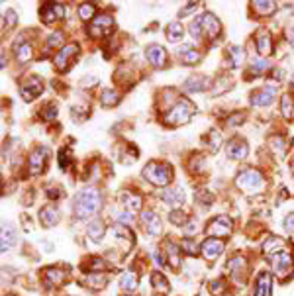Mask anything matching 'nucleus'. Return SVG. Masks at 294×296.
I'll return each mask as SVG.
<instances>
[{
    "instance_id": "f257e3e1",
    "label": "nucleus",
    "mask_w": 294,
    "mask_h": 296,
    "mask_svg": "<svg viewBox=\"0 0 294 296\" xmlns=\"http://www.w3.org/2000/svg\"><path fill=\"white\" fill-rule=\"evenodd\" d=\"M100 208H102V194L96 188H85L76 192L73 198V214L79 220L94 218Z\"/></svg>"
},
{
    "instance_id": "f03ea898",
    "label": "nucleus",
    "mask_w": 294,
    "mask_h": 296,
    "mask_svg": "<svg viewBox=\"0 0 294 296\" xmlns=\"http://www.w3.org/2000/svg\"><path fill=\"white\" fill-rule=\"evenodd\" d=\"M143 179L155 187H169L173 183V167L169 163H149L143 167Z\"/></svg>"
},
{
    "instance_id": "7ed1b4c3",
    "label": "nucleus",
    "mask_w": 294,
    "mask_h": 296,
    "mask_svg": "<svg viewBox=\"0 0 294 296\" xmlns=\"http://www.w3.org/2000/svg\"><path fill=\"white\" fill-rule=\"evenodd\" d=\"M192 114H194V104H192L190 100L181 98V100H177L173 108L165 114L163 122L167 126H173V128L174 126H185V124L190 122Z\"/></svg>"
},
{
    "instance_id": "20e7f679",
    "label": "nucleus",
    "mask_w": 294,
    "mask_h": 296,
    "mask_svg": "<svg viewBox=\"0 0 294 296\" xmlns=\"http://www.w3.org/2000/svg\"><path fill=\"white\" fill-rule=\"evenodd\" d=\"M238 187L243 190V192H249V194H255V192H263L265 190V176L257 171V169H253V167H247V169H243L240 171V175H238Z\"/></svg>"
},
{
    "instance_id": "39448f33",
    "label": "nucleus",
    "mask_w": 294,
    "mask_h": 296,
    "mask_svg": "<svg viewBox=\"0 0 294 296\" xmlns=\"http://www.w3.org/2000/svg\"><path fill=\"white\" fill-rule=\"evenodd\" d=\"M233 230V224H231V218L226 216V214H220L216 218H212L208 222L206 226V233L210 238H228L229 233Z\"/></svg>"
},
{
    "instance_id": "423d86ee",
    "label": "nucleus",
    "mask_w": 294,
    "mask_h": 296,
    "mask_svg": "<svg viewBox=\"0 0 294 296\" xmlns=\"http://www.w3.org/2000/svg\"><path fill=\"white\" fill-rule=\"evenodd\" d=\"M271 263H272V271L279 279H286L288 274H292L294 269V259L290 253L286 251H279L271 255Z\"/></svg>"
},
{
    "instance_id": "0eeeda50",
    "label": "nucleus",
    "mask_w": 294,
    "mask_h": 296,
    "mask_svg": "<svg viewBox=\"0 0 294 296\" xmlns=\"http://www.w3.org/2000/svg\"><path fill=\"white\" fill-rule=\"evenodd\" d=\"M76 57H79V45H76V44L65 45V47H63L59 53L55 55V59H53L55 69H57L59 73H65Z\"/></svg>"
},
{
    "instance_id": "6e6552de",
    "label": "nucleus",
    "mask_w": 294,
    "mask_h": 296,
    "mask_svg": "<svg viewBox=\"0 0 294 296\" xmlns=\"http://www.w3.org/2000/svg\"><path fill=\"white\" fill-rule=\"evenodd\" d=\"M42 92H44V81L40 77H35V75L28 77L26 81H22V85H20V94L24 96L26 102L35 100Z\"/></svg>"
},
{
    "instance_id": "1a4fd4ad",
    "label": "nucleus",
    "mask_w": 294,
    "mask_h": 296,
    "mask_svg": "<svg viewBox=\"0 0 294 296\" xmlns=\"http://www.w3.org/2000/svg\"><path fill=\"white\" fill-rule=\"evenodd\" d=\"M88 32H90V35H94V37L110 35V33L114 32V18L108 16V14H100V16H96V18L90 22Z\"/></svg>"
},
{
    "instance_id": "9d476101",
    "label": "nucleus",
    "mask_w": 294,
    "mask_h": 296,
    "mask_svg": "<svg viewBox=\"0 0 294 296\" xmlns=\"http://www.w3.org/2000/svg\"><path fill=\"white\" fill-rule=\"evenodd\" d=\"M40 16L44 24H53L65 18V6L61 2H45L40 10Z\"/></svg>"
},
{
    "instance_id": "9b49d317",
    "label": "nucleus",
    "mask_w": 294,
    "mask_h": 296,
    "mask_svg": "<svg viewBox=\"0 0 294 296\" xmlns=\"http://www.w3.org/2000/svg\"><path fill=\"white\" fill-rule=\"evenodd\" d=\"M198 22H200L202 30H204V35H208L210 40L220 37V33H222V24H220V20L212 14V12L200 14V16H198Z\"/></svg>"
},
{
    "instance_id": "f8f14e48",
    "label": "nucleus",
    "mask_w": 294,
    "mask_h": 296,
    "mask_svg": "<svg viewBox=\"0 0 294 296\" xmlns=\"http://www.w3.org/2000/svg\"><path fill=\"white\" fill-rule=\"evenodd\" d=\"M247 153H249V147H247L245 140H241V137H233L226 145V155L231 161H243Z\"/></svg>"
},
{
    "instance_id": "ddd939ff",
    "label": "nucleus",
    "mask_w": 294,
    "mask_h": 296,
    "mask_svg": "<svg viewBox=\"0 0 294 296\" xmlns=\"http://www.w3.org/2000/svg\"><path fill=\"white\" fill-rule=\"evenodd\" d=\"M142 222L143 228L149 235H161V230H163V222L159 218V214L155 210H143L142 212Z\"/></svg>"
},
{
    "instance_id": "4468645a",
    "label": "nucleus",
    "mask_w": 294,
    "mask_h": 296,
    "mask_svg": "<svg viewBox=\"0 0 294 296\" xmlns=\"http://www.w3.org/2000/svg\"><path fill=\"white\" fill-rule=\"evenodd\" d=\"M145 57L155 69H163L167 65V51L159 44H151L145 47Z\"/></svg>"
},
{
    "instance_id": "2eb2a0df",
    "label": "nucleus",
    "mask_w": 294,
    "mask_h": 296,
    "mask_svg": "<svg viewBox=\"0 0 294 296\" xmlns=\"http://www.w3.org/2000/svg\"><path fill=\"white\" fill-rule=\"evenodd\" d=\"M47 155H49V149L47 147H35L30 155V173L32 175H40L45 169V163H47Z\"/></svg>"
},
{
    "instance_id": "dca6fc26",
    "label": "nucleus",
    "mask_w": 294,
    "mask_h": 296,
    "mask_svg": "<svg viewBox=\"0 0 294 296\" xmlns=\"http://www.w3.org/2000/svg\"><path fill=\"white\" fill-rule=\"evenodd\" d=\"M275 96H277V88L275 87H263L251 94V104L257 106V108H263V106L272 104Z\"/></svg>"
},
{
    "instance_id": "f3484780",
    "label": "nucleus",
    "mask_w": 294,
    "mask_h": 296,
    "mask_svg": "<svg viewBox=\"0 0 294 296\" xmlns=\"http://www.w3.org/2000/svg\"><path fill=\"white\" fill-rule=\"evenodd\" d=\"M224 242L222 240H218V238H210V240H206V242L202 243V247H200V251H202V255L206 257L208 261H214V259H218L220 255L224 253Z\"/></svg>"
},
{
    "instance_id": "a211bd4d",
    "label": "nucleus",
    "mask_w": 294,
    "mask_h": 296,
    "mask_svg": "<svg viewBox=\"0 0 294 296\" xmlns=\"http://www.w3.org/2000/svg\"><path fill=\"white\" fill-rule=\"evenodd\" d=\"M255 45H257V53L261 57L272 53V35L267 30H259L255 33Z\"/></svg>"
},
{
    "instance_id": "6ab92c4d",
    "label": "nucleus",
    "mask_w": 294,
    "mask_h": 296,
    "mask_svg": "<svg viewBox=\"0 0 294 296\" xmlns=\"http://www.w3.org/2000/svg\"><path fill=\"white\" fill-rule=\"evenodd\" d=\"M208 87H212V81L206 75H192V77L186 78L185 90L186 92H204Z\"/></svg>"
},
{
    "instance_id": "aec40b11",
    "label": "nucleus",
    "mask_w": 294,
    "mask_h": 296,
    "mask_svg": "<svg viewBox=\"0 0 294 296\" xmlns=\"http://www.w3.org/2000/svg\"><path fill=\"white\" fill-rule=\"evenodd\" d=\"M272 294V274L265 271L255 281V294L253 296H271Z\"/></svg>"
},
{
    "instance_id": "412c9836",
    "label": "nucleus",
    "mask_w": 294,
    "mask_h": 296,
    "mask_svg": "<svg viewBox=\"0 0 294 296\" xmlns=\"http://www.w3.org/2000/svg\"><path fill=\"white\" fill-rule=\"evenodd\" d=\"M0 249L2 253H6L8 249L14 247V243H16V228L12 226V224H2V235H0Z\"/></svg>"
},
{
    "instance_id": "4be33fe9",
    "label": "nucleus",
    "mask_w": 294,
    "mask_h": 296,
    "mask_svg": "<svg viewBox=\"0 0 294 296\" xmlns=\"http://www.w3.org/2000/svg\"><path fill=\"white\" fill-rule=\"evenodd\" d=\"M226 59H228L229 69H240V67L243 65V61H245L243 47H240V45H229L228 51H226Z\"/></svg>"
},
{
    "instance_id": "5701e85b",
    "label": "nucleus",
    "mask_w": 294,
    "mask_h": 296,
    "mask_svg": "<svg viewBox=\"0 0 294 296\" xmlns=\"http://www.w3.org/2000/svg\"><path fill=\"white\" fill-rule=\"evenodd\" d=\"M165 204H169V206H181L183 202H185V190L181 187H174V188H165L163 194H161Z\"/></svg>"
},
{
    "instance_id": "b1692460",
    "label": "nucleus",
    "mask_w": 294,
    "mask_h": 296,
    "mask_svg": "<svg viewBox=\"0 0 294 296\" xmlns=\"http://www.w3.org/2000/svg\"><path fill=\"white\" fill-rule=\"evenodd\" d=\"M179 59H181L183 65H196V63L202 59V53L196 51L192 45H183V47L179 49Z\"/></svg>"
},
{
    "instance_id": "393cba45",
    "label": "nucleus",
    "mask_w": 294,
    "mask_h": 296,
    "mask_svg": "<svg viewBox=\"0 0 294 296\" xmlns=\"http://www.w3.org/2000/svg\"><path fill=\"white\" fill-rule=\"evenodd\" d=\"M163 247H165V263L177 271L181 267V249L177 245H173L171 242H167Z\"/></svg>"
},
{
    "instance_id": "a878e982",
    "label": "nucleus",
    "mask_w": 294,
    "mask_h": 296,
    "mask_svg": "<svg viewBox=\"0 0 294 296\" xmlns=\"http://www.w3.org/2000/svg\"><path fill=\"white\" fill-rule=\"evenodd\" d=\"M40 222L44 228H53L59 224V212L53 206H44L40 210Z\"/></svg>"
},
{
    "instance_id": "bb28decb",
    "label": "nucleus",
    "mask_w": 294,
    "mask_h": 296,
    "mask_svg": "<svg viewBox=\"0 0 294 296\" xmlns=\"http://www.w3.org/2000/svg\"><path fill=\"white\" fill-rule=\"evenodd\" d=\"M104 233H106V226H104V222H102L100 218H94L87 226V235L92 240V242L98 243L102 238H104Z\"/></svg>"
},
{
    "instance_id": "cd10ccee",
    "label": "nucleus",
    "mask_w": 294,
    "mask_h": 296,
    "mask_svg": "<svg viewBox=\"0 0 294 296\" xmlns=\"http://www.w3.org/2000/svg\"><path fill=\"white\" fill-rule=\"evenodd\" d=\"M233 87V83H231V78H228L226 75H220L216 81H212V87H210V94L212 96H220V94H224V92H228L229 88Z\"/></svg>"
},
{
    "instance_id": "c85d7f7f",
    "label": "nucleus",
    "mask_w": 294,
    "mask_h": 296,
    "mask_svg": "<svg viewBox=\"0 0 294 296\" xmlns=\"http://www.w3.org/2000/svg\"><path fill=\"white\" fill-rule=\"evenodd\" d=\"M185 37V26L181 22H171L167 26V40L171 44H179Z\"/></svg>"
},
{
    "instance_id": "c756f323",
    "label": "nucleus",
    "mask_w": 294,
    "mask_h": 296,
    "mask_svg": "<svg viewBox=\"0 0 294 296\" xmlns=\"http://www.w3.org/2000/svg\"><path fill=\"white\" fill-rule=\"evenodd\" d=\"M14 53H16V57H18V61L20 63H28L30 59H32V45L28 44V42H18V44L14 45Z\"/></svg>"
},
{
    "instance_id": "7c9ffc66",
    "label": "nucleus",
    "mask_w": 294,
    "mask_h": 296,
    "mask_svg": "<svg viewBox=\"0 0 294 296\" xmlns=\"http://www.w3.org/2000/svg\"><path fill=\"white\" fill-rule=\"evenodd\" d=\"M118 102H120V94H118L114 88H102V92H100V104H102V106L112 108V106H116Z\"/></svg>"
},
{
    "instance_id": "2f4dec72",
    "label": "nucleus",
    "mask_w": 294,
    "mask_h": 296,
    "mask_svg": "<svg viewBox=\"0 0 294 296\" xmlns=\"http://www.w3.org/2000/svg\"><path fill=\"white\" fill-rule=\"evenodd\" d=\"M85 285H88L90 288H94V290H100V288H104L106 286V283H108V277L102 273H90L87 274L85 279Z\"/></svg>"
},
{
    "instance_id": "473e14b6",
    "label": "nucleus",
    "mask_w": 294,
    "mask_h": 296,
    "mask_svg": "<svg viewBox=\"0 0 294 296\" xmlns=\"http://www.w3.org/2000/svg\"><path fill=\"white\" fill-rule=\"evenodd\" d=\"M269 61L265 59V57H255L253 61H251L249 65V77H257V75H263V73H267L269 71Z\"/></svg>"
},
{
    "instance_id": "72a5a7b5",
    "label": "nucleus",
    "mask_w": 294,
    "mask_h": 296,
    "mask_svg": "<svg viewBox=\"0 0 294 296\" xmlns=\"http://www.w3.org/2000/svg\"><path fill=\"white\" fill-rule=\"evenodd\" d=\"M283 247H284V243L281 238H269L267 242L263 243V253L271 257V255H275V253L283 251Z\"/></svg>"
},
{
    "instance_id": "f704fd0d",
    "label": "nucleus",
    "mask_w": 294,
    "mask_h": 296,
    "mask_svg": "<svg viewBox=\"0 0 294 296\" xmlns=\"http://www.w3.org/2000/svg\"><path fill=\"white\" fill-rule=\"evenodd\" d=\"M124 206L130 212H135V210H140L143 206V198L140 194H133V192H126L124 194Z\"/></svg>"
},
{
    "instance_id": "c9c22d12",
    "label": "nucleus",
    "mask_w": 294,
    "mask_h": 296,
    "mask_svg": "<svg viewBox=\"0 0 294 296\" xmlns=\"http://www.w3.org/2000/svg\"><path fill=\"white\" fill-rule=\"evenodd\" d=\"M169 222L174 224V226H181V228H186V224H190V222H188V214L181 208H174L173 212L169 214Z\"/></svg>"
},
{
    "instance_id": "e433bc0d",
    "label": "nucleus",
    "mask_w": 294,
    "mask_h": 296,
    "mask_svg": "<svg viewBox=\"0 0 294 296\" xmlns=\"http://www.w3.org/2000/svg\"><path fill=\"white\" fill-rule=\"evenodd\" d=\"M120 286L128 292H133L138 288V274L135 273H124L120 277Z\"/></svg>"
},
{
    "instance_id": "4c0bfd02",
    "label": "nucleus",
    "mask_w": 294,
    "mask_h": 296,
    "mask_svg": "<svg viewBox=\"0 0 294 296\" xmlns=\"http://www.w3.org/2000/svg\"><path fill=\"white\" fill-rule=\"evenodd\" d=\"M251 4L257 10V14H261V16H269V14L277 10V4L271 2V0H259V2H251Z\"/></svg>"
},
{
    "instance_id": "58836bf2",
    "label": "nucleus",
    "mask_w": 294,
    "mask_h": 296,
    "mask_svg": "<svg viewBox=\"0 0 294 296\" xmlns=\"http://www.w3.org/2000/svg\"><path fill=\"white\" fill-rule=\"evenodd\" d=\"M245 267H247V263H245V259L241 257V255H236V257H231L228 261V269L231 274H240L245 271Z\"/></svg>"
},
{
    "instance_id": "ea45409f",
    "label": "nucleus",
    "mask_w": 294,
    "mask_h": 296,
    "mask_svg": "<svg viewBox=\"0 0 294 296\" xmlns=\"http://www.w3.org/2000/svg\"><path fill=\"white\" fill-rule=\"evenodd\" d=\"M151 283L153 286L157 288V290H161V292H167L169 290V281L163 277V273H159V271H155V273L151 274Z\"/></svg>"
},
{
    "instance_id": "a19ab883",
    "label": "nucleus",
    "mask_w": 294,
    "mask_h": 296,
    "mask_svg": "<svg viewBox=\"0 0 294 296\" xmlns=\"http://www.w3.org/2000/svg\"><path fill=\"white\" fill-rule=\"evenodd\" d=\"M114 218H116V222L120 224V226H131L133 224V212H130V210H122V212H114Z\"/></svg>"
},
{
    "instance_id": "79ce46f5",
    "label": "nucleus",
    "mask_w": 294,
    "mask_h": 296,
    "mask_svg": "<svg viewBox=\"0 0 294 296\" xmlns=\"http://www.w3.org/2000/svg\"><path fill=\"white\" fill-rule=\"evenodd\" d=\"M79 16H81V20H92L94 18V4L92 2H85V4H81L79 6Z\"/></svg>"
},
{
    "instance_id": "37998d69",
    "label": "nucleus",
    "mask_w": 294,
    "mask_h": 296,
    "mask_svg": "<svg viewBox=\"0 0 294 296\" xmlns=\"http://www.w3.org/2000/svg\"><path fill=\"white\" fill-rule=\"evenodd\" d=\"M188 32H190V35H192V40H200V37L204 35V30H202V26H200V22H198V18L190 22V26H188Z\"/></svg>"
},
{
    "instance_id": "c03bdc74",
    "label": "nucleus",
    "mask_w": 294,
    "mask_h": 296,
    "mask_svg": "<svg viewBox=\"0 0 294 296\" xmlns=\"http://www.w3.org/2000/svg\"><path fill=\"white\" fill-rule=\"evenodd\" d=\"M47 47H65L63 45V33L61 32H55V33H51L49 37H47Z\"/></svg>"
},
{
    "instance_id": "a18cd8bd",
    "label": "nucleus",
    "mask_w": 294,
    "mask_h": 296,
    "mask_svg": "<svg viewBox=\"0 0 294 296\" xmlns=\"http://www.w3.org/2000/svg\"><path fill=\"white\" fill-rule=\"evenodd\" d=\"M181 249H183L186 255H196V251H198V243H194V240H183Z\"/></svg>"
},
{
    "instance_id": "49530a36",
    "label": "nucleus",
    "mask_w": 294,
    "mask_h": 296,
    "mask_svg": "<svg viewBox=\"0 0 294 296\" xmlns=\"http://www.w3.org/2000/svg\"><path fill=\"white\" fill-rule=\"evenodd\" d=\"M47 277H49V281L55 283V285H61L63 283V279H65V273L63 271H57V269H49L47 271Z\"/></svg>"
},
{
    "instance_id": "de8ad7c7",
    "label": "nucleus",
    "mask_w": 294,
    "mask_h": 296,
    "mask_svg": "<svg viewBox=\"0 0 294 296\" xmlns=\"http://www.w3.org/2000/svg\"><path fill=\"white\" fill-rule=\"evenodd\" d=\"M283 114L286 118L292 114V96L290 94H284L283 96Z\"/></svg>"
},
{
    "instance_id": "09e8293b",
    "label": "nucleus",
    "mask_w": 294,
    "mask_h": 296,
    "mask_svg": "<svg viewBox=\"0 0 294 296\" xmlns=\"http://www.w3.org/2000/svg\"><path fill=\"white\" fill-rule=\"evenodd\" d=\"M57 118V106H55V102L51 104H47L44 110V120H55Z\"/></svg>"
},
{
    "instance_id": "8fccbe9b",
    "label": "nucleus",
    "mask_w": 294,
    "mask_h": 296,
    "mask_svg": "<svg viewBox=\"0 0 294 296\" xmlns=\"http://www.w3.org/2000/svg\"><path fill=\"white\" fill-rule=\"evenodd\" d=\"M16 18H18V16H16V12L10 8V10L4 14V26H8V28H14V26H16Z\"/></svg>"
},
{
    "instance_id": "3c124183",
    "label": "nucleus",
    "mask_w": 294,
    "mask_h": 296,
    "mask_svg": "<svg viewBox=\"0 0 294 296\" xmlns=\"http://www.w3.org/2000/svg\"><path fill=\"white\" fill-rule=\"evenodd\" d=\"M271 143H272V149L277 147V151H279V153H284L286 145H284V140H283V137H279V135H277V137H272V140H271Z\"/></svg>"
},
{
    "instance_id": "603ef678",
    "label": "nucleus",
    "mask_w": 294,
    "mask_h": 296,
    "mask_svg": "<svg viewBox=\"0 0 294 296\" xmlns=\"http://www.w3.org/2000/svg\"><path fill=\"white\" fill-rule=\"evenodd\" d=\"M210 292L212 294H220V292H224V281H214V283H210Z\"/></svg>"
},
{
    "instance_id": "864d4df0",
    "label": "nucleus",
    "mask_w": 294,
    "mask_h": 296,
    "mask_svg": "<svg viewBox=\"0 0 294 296\" xmlns=\"http://www.w3.org/2000/svg\"><path fill=\"white\" fill-rule=\"evenodd\" d=\"M284 230L288 233H294V212H290L286 218H284Z\"/></svg>"
},
{
    "instance_id": "5fc2aeb1",
    "label": "nucleus",
    "mask_w": 294,
    "mask_h": 296,
    "mask_svg": "<svg viewBox=\"0 0 294 296\" xmlns=\"http://www.w3.org/2000/svg\"><path fill=\"white\" fill-rule=\"evenodd\" d=\"M196 198H198V200H202L204 204H208V202H212V192H208V190L202 188V190H198V192H196Z\"/></svg>"
},
{
    "instance_id": "6e6d98bb",
    "label": "nucleus",
    "mask_w": 294,
    "mask_h": 296,
    "mask_svg": "<svg viewBox=\"0 0 294 296\" xmlns=\"http://www.w3.org/2000/svg\"><path fill=\"white\" fill-rule=\"evenodd\" d=\"M196 8H198V4H196V2H188V4H186V6H185V8H183V10H179V16L183 18V16H186V14H190V12L196 10Z\"/></svg>"
},
{
    "instance_id": "4d7b16f0",
    "label": "nucleus",
    "mask_w": 294,
    "mask_h": 296,
    "mask_svg": "<svg viewBox=\"0 0 294 296\" xmlns=\"http://www.w3.org/2000/svg\"><path fill=\"white\" fill-rule=\"evenodd\" d=\"M47 196H49V198H61V190H59V188H57V190H53V188H49Z\"/></svg>"
},
{
    "instance_id": "13d9d810",
    "label": "nucleus",
    "mask_w": 294,
    "mask_h": 296,
    "mask_svg": "<svg viewBox=\"0 0 294 296\" xmlns=\"http://www.w3.org/2000/svg\"><path fill=\"white\" fill-rule=\"evenodd\" d=\"M290 33H292V37H288V40H292V44H294V30H290V32H288V35H290Z\"/></svg>"
},
{
    "instance_id": "bf43d9fd",
    "label": "nucleus",
    "mask_w": 294,
    "mask_h": 296,
    "mask_svg": "<svg viewBox=\"0 0 294 296\" xmlns=\"http://www.w3.org/2000/svg\"><path fill=\"white\" fill-rule=\"evenodd\" d=\"M292 171H294V159H292Z\"/></svg>"
},
{
    "instance_id": "052dcab7",
    "label": "nucleus",
    "mask_w": 294,
    "mask_h": 296,
    "mask_svg": "<svg viewBox=\"0 0 294 296\" xmlns=\"http://www.w3.org/2000/svg\"><path fill=\"white\" fill-rule=\"evenodd\" d=\"M126 296H133V294H126Z\"/></svg>"
}]
</instances>
